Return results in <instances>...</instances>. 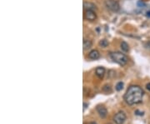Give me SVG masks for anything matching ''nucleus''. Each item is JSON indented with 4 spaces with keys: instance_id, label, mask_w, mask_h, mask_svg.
<instances>
[{
    "instance_id": "nucleus-1",
    "label": "nucleus",
    "mask_w": 150,
    "mask_h": 124,
    "mask_svg": "<svg viewBox=\"0 0 150 124\" xmlns=\"http://www.w3.org/2000/svg\"><path fill=\"white\" fill-rule=\"evenodd\" d=\"M143 91L139 86H130L124 94L125 102L132 106L140 103L143 97Z\"/></svg>"
},
{
    "instance_id": "nucleus-2",
    "label": "nucleus",
    "mask_w": 150,
    "mask_h": 124,
    "mask_svg": "<svg viewBox=\"0 0 150 124\" xmlns=\"http://www.w3.org/2000/svg\"><path fill=\"white\" fill-rule=\"evenodd\" d=\"M110 58H112V60L113 62H115L116 63L121 65V66H124L125 64H127L128 62V58L127 56L120 52H111L110 53Z\"/></svg>"
},
{
    "instance_id": "nucleus-3",
    "label": "nucleus",
    "mask_w": 150,
    "mask_h": 124,
    "mask_svg": "<svg viewBox=\"0 0 150 124\" xmlns=\"http://www.w3.org/2000/svg\"><path fill=\"white\" fill-rule=\"evenodd\" d=\"M105 6L112 12H118L120 9L119 3L117 0H105Z\"/></svg>"
},
{
    "instance_id": "nucleus-4",
    "label": "nucleus",
    "mask_w": 150,
    "mask_h": 124,
    "mask_svg": "<svg viewBox=\"0 0 150 124\" xmlns=\"http://www.w3.org/2000/svg\"><path fill=\"white\" fill-rule=\"evenodd\" d=\"M126 114L124 112H118L114 117H113V121L116 124H124L126 121Z\"/></svg>"
},
{
    "instance_id": "nucleus-5",
    "label": "nucleus",
    "mask_w": 150,
    "mask_h": 124,
    "mask_svg": "<svg viewBox=\"0 0 150 124\" xmlns=\"http://www.w3.org/2000/svg\"><path fill=\"white\" fill-rule=\"evenodd\" d=\"M84 18L88 21H94L97 18V15L93 10H85L84 12Z\"/></svg>"
},
{
    "instance_id": "nucleus-6",
    "label": "nucleus",
    "mask_w": 150,
    "mask_h": 124,
    "mask_svg": "<svg viewBox=\"0 0 150 124\" xmlns=\"http://www.w3.org/2000/svg\"><path fill=\"white\" fill-rule=\"evenodd\" d=\"M97 112L99 113V115L100 116V117L102 118H105L108 115V110L107 108L103 106V105H99L97 107Z\"/></svg>"
},
{
    "instance_id": "nucleus-7",
    "label": "nucleus",
    "mask_w": 150,
    "mask_h": 124,
    "mask_svg": "<svg viewBox=\"0 0 150 124\" xmlns=\"http://www.w3.org/2000/svg\"><path fill=\"white\" fill-rule=\"evenodd\" d=\"M99 57L100 53L98 50H92L88 54V58L92 60H97L99 58Z\"/></svg>"
},
{
    "instance_id": "nucleus-8",
    "label": "nucleus",
    "mask_w": 150,
    "mask_h": 124,
    "mask_svg": "<svg viewBox=\"0 0 150 124\" xmlns=\"http://www.w3.org/2000/svg\"><path fill=\"white\" fill-rule=\"evenodd\" d=\"M84 9L85 10H94L96 9V6L92 3H89V2H84Z\"/></svg>"
},
{
    "instance_id": "nucleus-9",
    "label": "nucleus",
    "mask_w": 150,
    "mask_h": 124,
    "mask_svg": "<svg viewBox=\"0 0 150 124\" xmlns=\"http://www.w3.org/2000/svg\"><path fill=\"white\" fill-rule=\"evenodd\" d=\"M95 73H96V75H97L99 78H103L104 74H105V69H104L103 68H102V67H99V68H96Z\"/></svg>"
},
{
    "instance_id": "nucleus-10",
    "label": "nucleus",
    "mask_w": 150,
    "mask_h": 124,
    "mask_svg": "<svg viewBox=\"0 0 150 124\" xmlns=\"http://www.w3.org/2000/svg\"><path fill=\"white\" fill-rule=\"evenodd\" d=\"M83 46H84V50L86 51L88 50L91 47H92V42L90 40H88V39H84V43H83Z\"/></svg>"
},
{
    "instance_id": "nucleus-11",
    "label": "nucleus",
    "mask_w": 150,
    "mask_h": 124,
    "mask_svg": "<svg viewBox=\"0 0 150 124\" xmlns=\"http://www.w3.org/2000/svg\"><path fill=\"white\" fill-rule=\"evenodd\" d=\"M121 49L123 50L124 52H128L129 51V47H128V44L125 42H122L121 43Z\"/></svg>"
},
{
    "instance_id": "nucleus-12",
    "label": "nucleus",
    "mask_w": 150,
    "mask_h": 124,
    "mask_svg": "<svg viewBox=\"0 0 150 124\" xmlns=\"http://www.w3.org/2000/svg\"><path fill=\"white\" fill-rule=\"evenodd\" d=\"M99 45L103 48H106L108 45H109V42L106 40V39H103L99 42Z\"/></svg>"
},
{
    "instance_id": "nucleus-13",
    "label": "nucleus",
    "mask_w": 150,
    "mask_h": 124,
    "mask_svg": "<svg viewBox=\"0 0 150 124\" xmlns=\"http://www.w3.org/2000/svg\"><path fill=\"white\" fill-rule=\"evenodd\" d=\"M115 88H116V90H117V91H121V90L124 88V83H123L122 82L118 83H117V85H116V87H115Z\"/></svg>"
},
{
    "instance_id": "nucleus-14",
    "label": "nucleus",
    "mask_w": 150,
    "mask_h": 124,
    "mask_svg": "<svg viewBox=\"0 0 150 124\" xmlns=\"http://www.w3.org/2000/svg\"><path fill=\"white\" fill-rule=\"evenodd\" d=\"M144 47H145V49H146L149 50L150 51V42L146 43H145V45H144Z\"/></svg>"
},
{
    "instance_id": "nucleus-15",
    "label": "nucleus",
    "mask_w": 150,
    "mask_h": 124,
    "mask_svg": "<svg viewBox=\"0 0 150 124\" xmlns=\"http://www.w3.org/2000/svg\"><path fill=\"white\" fill-rule=\"evenodd\" d=\"M146 87H147V89H148L149 91H150V83H148V84L146 85Z\"/></svg>"
},
{
    "instance_id": "nucleus-16",
    "label": "nucleus",
    "mask_w": 150,
    "mask_h": 124,
    "mask_svg": "<svg viewBox=\"0 0 150 124\" xmlns=\"http://www.w3.org/2000/svg\"><path fill=\"white\" fill-rule=\"evenodd\" d=\"M84 109L85 110V108H87V104H86V103H84Z\"/></svg>"
},
{
    "instance_id": "nucleus-17",
    "label": "nucleus",
    "mask_w": 150,
    "mask_h": 124,
    "mask_svg": "<svg viewBox=\"0 0 150 124\" xmlns=\"http://www.w3.org/2000/svg\"><path fill=\"white\" fill-rule=\"evenodd\" d=\"M147 16H148V17H149V18H150V11H149V12H147Z\"/></svg>"
},
{
    "instance_id": "nucleus-18",
    "label": "nucleus",
    "mask_w": 150,
    "mask_h": 124,
    "mask_svg": "<svg viewBox=\"0 0 150 124\" xmlns=\"http://www.w3.org/2000/svg\"><path fill=\"white\" fill-rule=\"evenodd\" d=\"M90 124H97V123H91Z\"/></svg>"
},
{
    "instance_id": "nucleus-19",
    "label": "nucleus",
    "mask_w": 150,
    "mask_h": 124,
    "mask_svg": "<svg viewBox=\"0 0 150 124\" xmlns=\"http://www.w3.org/2000/svg\"><path fill=\"white\" fill-rule=\"evenodd\" d=\"M109 124H111V123H109Z\"/></svg>"
}]
</instances>
